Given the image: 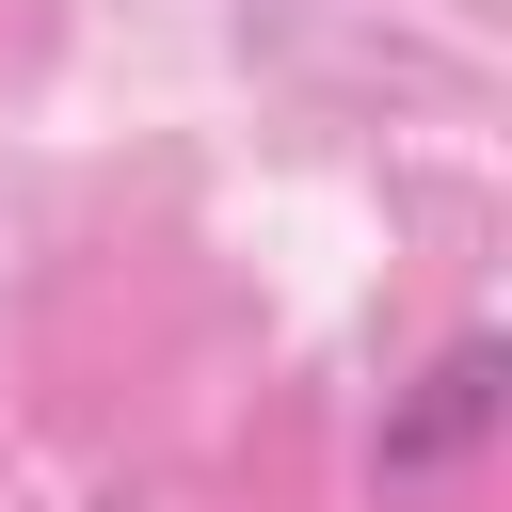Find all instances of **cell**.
Wrapping results in <instances>:
<instances>
[{"label":"cell","mask_w":512,"mask_h":512,"mask_svg":"<svg viewBox=\"0 0 512 512\" xmlns=\"http://www.w3.org/2000/svg\"><path fill=\"white\" fill-rule=\"evenodd\" d=\"M496 400H512V352H496V336H448V352L416 368V400L384 416V480H448V464L496 432Z\"/></svg>","instance_id":"6da1fadb"}]
</instances>
